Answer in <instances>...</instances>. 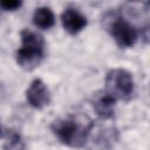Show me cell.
I'll use <instances>...</instances> for the list:
<instances>
[{
	"mask_svg": "<svg viewBox=\"0 0 150 150\" xmlns=\"http://www.w3.org/2000/svg\"><path fill=\"white\" fill-rule=\"evenodd\" d=\"M2 150H27L21 134L15 130H8L2 144Z\"/></svg>",
	"mask_w": 150,
	"mask_h": 150,
	"instance_id": "9c48e42d",
	"label": "cell"
},
{
	"mask_svg": "<svg viewBox=\"0 0 150 150\" xmlns=\"http://www.w3.org/2000/svg\"><path fill=\"white\" fill-rule=\"evenodd\" d=\"M104 90L116 101H129L135 91L132 74L124 68H111L105 74Z\"/></svg>",
	"mask_w": 150,
	"mask_h": 150,
	"instance_id": "277c9868",
	"label": "cell"
},
{
	"mask_svg": "<svg viewBox=\"0 0 150 150\" xmlns=\"http://www.w3.org/2000/svg\"><path fill=\"white\" fill-rule=\"evenodd\" d=\"M93 127L94 123L90 120L69 115L53 121L50 129L62 144L73 149H81L86 145Z\"/></svg>",
	"mask_w": 150,
	"mask_h": 150,
	"instance_id": "6da1fadb",
	"label": "cell"
},
{
	"mask_svg": "<svg viewBox=\"0 0 150 150\" xmlns=\"http://www.w3.org/2000/svg\"><path fill=\"white\" fill-rule=\"evenodd\" d=\"M0 136H1V128H0Z\"/></svg>",
	"mask_w": 150,
	"mask_h": 150,
	"instance_id": "8fae6325",
	"label": "cell"
},
{
	"mask_svg": "<svg viewBox=\"0 0 150 150\" xmlns=\"http://www.w3.org/2000/svg\"><path fill=\"white\" fill-rule=\"evenodd\" d=\"M91 104L101 120H110L114 117L116 100L105 90L96 91L91 97Z\"/></svg>",
	"mask_w": 150,
	"mask_h": 150,
	"instance_id": "52a82bcc",
	"label": "cell"
},
{
	"mask_svg": "<svg viewBox=\"0 0 150 150\" xmlns=\"http://www.w3.org/2000/svg\"><path fill=\"white\" fill-rule=\"evenodd\" d=\"M21 6H22V1H19V0H1L0 1V8L7 12L16 11Z\"/></svg>",
	"mask_w": 150,
	"mask_h": 150,
	"instance_id": "30bf717a",
	"label": "cell"
},
{
	"mask_svg": "<svg viewBox=\"0 0 150 150\" xmlns=\"http://www.w3.org/2000/svg\"><path fill=\"white\" fill-rule=\"evenodd\" d=\"M26 100L34 109H43L50 103L49 89L41 79L36 77L29 83L26 90Z\"/></svg>",
	"mask_w": 150,
	"mask_h": 150,
	"instance_id": "5b68a950",
	"label": "cell"
},
{
	"mask_svg": "<svg viewBox=\"0 0 150 150\" xmlns=\"http://www.w3.org/2000/svg\"><path fill=\"white\" fill-rule=\"evenodd\" d=\"M105 27L116 45L123 49L135 46L139 38V29L120 13H109L105 18Z\"/></svg>",
	"mask_w": 150,
	"mask_h": 150,
	"instance_id": "3957f363",
	"label": "cell"
},
{
	"mask_svg": "<svg viewBox=\"0 0 150 150\" xmlns=\"http://www.w3.org/2000/svg\"><path fill=\"white\" fill-rule=\"evenodd\" d=\"M61 22L64 30L70 35H76L81 30H83L87 25L88 20L84 14H82L75 7H67L61 14Z\"/></svg>",
	"mask_w": 150,
	"mask_h": 150,
	"instance_id": "8992f818",
	"label": "cell"
},
{
	"mask_svg": "<svg viewBox=\"0 0 150 150\" xmlns=\"http://www.w3.org/2000/svg\"><path fill=\"white\" fill-rule=\"evenodd\" d=\"M33 23L40 29H49L55 25V15L47 6L38 7L33 13Z\"/></svg>",
	"mask_w": 150,
	"mask_h": 150,
	"instance_id": "ba28073f",
	"label": "cell"
},
{
	"mask_svg": "<svg viewBox=\"0 0 150 150\" xmlns=\"http://www.w3.org/2000/svg\"><path fill=\"white\" fill-rule=\"evenodd\" d=\"M21 46L15 52L18 66L25 70L38 68L46 56V42L41 34L25 28L20 32Z\"/></svg>",
	"mask_w": 150,
	"mask_h": 150,
	"instance_id": "7a4b0ae2",
	"label": "cell"
}]
</instances>
